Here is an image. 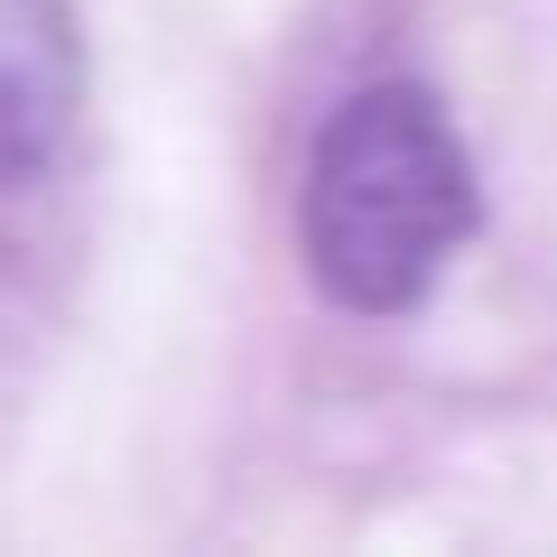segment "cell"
I'll return each mask as SVG.
<instances>
[{"label":"cell","instance_id":"1","mask_svg":"<svg viewBox=\"0 0 557 557\" xmlns=\"http://www.w3.org/2000/svg\"><path fill=\"white\" fill-rule=\"evenodd\" d=\"M474 233V159L428 84H362L325 112L298 196L307 270L335 307L399 317Z\"/></svg>","mask_w":557,"mask_h":557},{"label":"cell","instance_id":"2","mask_svg":"<svg viewBox=\"0 0 557 557\" xmlns=\"http://www.w3.org/2000/svg\"><path fill=\"white\" fill-rule=\"evenodd\" d=\"M84 102V38L65 0H0V196L65 149Z\"/></svg>","mask_w":557,"mask_h":557}]
</instances>
